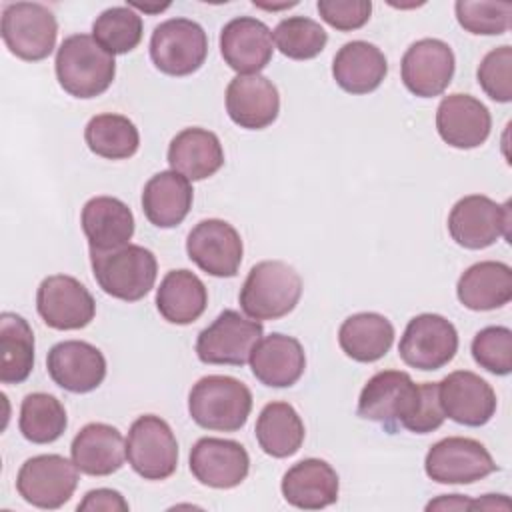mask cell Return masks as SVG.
<instances>
[{
	"label": "cell",
	"instance_id": "cell-1",
	"mask_svg": "<svg viewBox=\"0 0 512 512\" xmlns=\"http://www.w3.org/2000/svg\"><path fill=\"white\" fill-rule=\"evenodd\" d=\"M422 398L424 384H416L408 372L382 370L364 384L358 398V416L382 424L390 434L400 426L412 432Z\"/></svg>",
	"mask_w": 512,
	"mask_h": 512
},
{
	"label": "cell",
	"instance_id": "cell-2",
	"mask_svg": "<svg viewBox=\"0 0 512 512\" xmlns=\"http://www.w3.org/2000/svg\"><path fill=\"white\" fill-rule=\"evenodd\" d=\"M54 68L62 90L82 100L104 94L116 76L114 56L90 34L64 38L56 52Z\"/></svg>",
	"mask_w": 512,
	"mask_h": 512
},
{
	"label": "cell",
	"instance_id": "cell-3",
	"mask_svg": "<svg viewBox=\"0 0 512 512\" xmlns=\"http://www.w3.org/2000/svg\"><path fill=\"white\" fill-rule=\"evenodd\" d=\"M250 410V388L232 376H204L188 394V412L192 420L206 430L236 432L246 424Z\"/></svg>",
	"mask_w": 512,
	"mask_h": 512
},
{
	"label": "cell",
	"instance_id": "cell-4",
	"mask_svg": "<svg viewBox=\"0 0 512 512\" xmlns=\"http://www.w3.org/2000/svg\"><path fill=\"white\" fill-rule=\"evenodd\" d=\"M300 296V274L282 260H264L250 268L238 300L248 318L278 320L296 308Z\"/></svg>",
	"mask_w": 512,
	"mask_h": 512
},
{
	"label": "cell",
	"instance_id": "cell-5",
	"mask_svg": "<svg viewBox=\"0 0 512 512\" xmlns=\"http://www.w3.org/2000/svg\"><path fill=\"white\" fill-rule=\"evenodd\" d=\"M92 274L102 292L124 302L144 298L156 282V256L138 244H126L108 252L90 250Z\"/></svg>",
	"mask_w": 512,
	"mask_h": 512
},
{
	"label": "cell",
	"instance_id": "cell-6",
	"mask_svg": "<svg viewBox=\"0 0 512 512\" xmlns=\"http://www.w3.org/2000/svg\"><path fill=\"white\" fill-rule=\"evenodd\" d=\"M6 48L20 60L38 62L52 54L58 22L52 10L38 2H10L2 10L0 24Z\"/></svg>",
	"mask_w": 512,
	"mask_h": 512
},
{
	"label": "cell",
	"instance_id": "cell-7",
	"mask_svg": "<svg viewBox=\"0 0 512 512\" xmlns=\"http://www.w3.org/2000/svg\"><path fill=\"white\" fill-rule=\"evenodd\" d=\"M126 458L144 480L170 478L178 466V442L168 422L156 414L138 416L128 430Z\"/></svg>",
	"mask_w": 512,
	"mask_h": 512
},
{
	"label": "cell",
	"instance_id": "cell-8",
	"mask_svg": "<svg viewBox=\"0 0 512 512\" xmlns=\"http://www.w3.org/2000/svg\"><path fill=\"white\" fill-rule=\"evenodd\" d=\"M208 54L204 28L190 18H170L160 22L150 36V58L168 76H188L196 72Z\"/></svg>",
	"mask_w": 512,
	"mask_h": 512
},
{
	"label": "cell",
	"instance_id": "cell-9",
	"mask_svg": "<svg viewBox=\"0 0 512 512\" xmlns=\"http://www.w3.org/2000/svg\"><path fill=\"white\" fill-rule=\"evenodd\" d=\"M452 240L468 250L492 246L498 238H510V202L498 204L484 194L460 198L448 214Z\"/></svg>",
	"mask_w": 512,
	"mask_h": 512
},
{
	"label": "cell",
	"instance_id": "cell-10",
	"mask_svg": "<svg viewBox=\"0 0 512 512\" xmlns=\"http://www.w3.org/2000/svg\"><path fill=\"white\" fill-rule=\"evenodd\" d=\"M78 486V468L60 454H38L28 458L16 476V490L24 502L56 510L64 506Z\"/></svg>",
	"mask_w": 512,
	"mask_h": 512
},
{
	"label": "cell",
	"instance_id": "cell-11",
	"mask_svg": "<svg viewBox=\"0 0 512 512\" xmlns=\"http://www.w3.org/2000/svg\"><path fill=\"white\" fill-rule=\"evenodd\" d=\"M264 328L258 320L246 318L236 310H224L196 338V356L204 364L244 366Z\"/></svg>",
	"mask_w": 512,
	"mask_h": 512
},
{
	"label": "cell",
	"instance_id": "cell-12",
	"mask_svg": "<svg viewBox=\"0 0 512 512\" xmlns=\"http://www.w3.org/2000/svg\"><path fill=\"white\" fill-rule=\"evenodd\" d=\"M424 470L438 484H472L496 472L498 466L482 442L448 436L430 446Z\"/></svg>",
	"mask_w": 512,
	"mask_h": 512
},
{
	"label": "cell",
	"instance_id": "cell-13",
	"mask_svg": "<svg viewBox=\"0 0 512 512\" xmlns=\"http://www.w3.org/2000/svg\"><path fill=\"white\" fill-rule=\"evenodd\" d=\"M458 352V332L450 320L440 314L414 316L398 344L402 362L416 370H440Z\"/></svg>",
	"mask_w": 512,
	"mask_h": 512
},
{
	"label": "cell",
	"instance_id": "cell-14",
	"mask_svg": "<svg viewBox=\"0 0 512 512\" xmlns=\"http://www.w3.org/2000/svg\"><path fill=\"white\" fill-rule=\"evenodd\" d=\"M36 310L54 330H80L94 320L96 302L74 276L52 274L36 290Z\"/></svg>",
	"mask_w": 512,
	"mask_h": 512
},
{
	"label": "cell",
	"instance_id": "cell-15",
	"mask_svg": "<svg viewBox=\"0 0 512 512\" xmlns=\"http://www.w3.org/2000/svg\"><path fill=\"white\" fill-rule=\"evenodd\" d=\"M188 258L216 278L236 276L242 264V238L238 230L220 218L200 220L186 238Z\"/></svg>",
	"mask_w": 512,
	"mask_h": 512
},
{
	"label": "cell",
	"instance_id": "cell-16",
	"mask_svg": "<svg viewBox=\"0 0 512 512\" xmlns=\"http://www.w3.org/2000/svg\"><path fill=\"white\" fill-rule=\"evenodd\" d=\"M456 68L452 48L438 38H422L408 46L400 62L402 82L414 96H440L452 82Z\"/></svg>",
	"mask_w": 512,
	"mask_h": 512
},
{
	"label": "cell",
	"instance_id": "cell-17",
	"mask_svg": "<svg viewBox=\"0 0 512 512\" xmlns=\"http://www.w3.org/2000/svg\"><path fill=\"white\" fill-rule=\"evenodd\" d=\"M438 398L444 416L464 426H484L496 412L492 386L470 370H454L438 382Z\"/></svg>",
	"mask_w": 512,
	"mask_h": 512
},
{
	"label": "cell",
	"instance_id": "cell-18",
	"mask_svg": "<svg viewBox=\"0 0 512 512\" xmlns=\"http://www.w3.org/2000/svg\"><path fill=\"white\" fill-rule=\"evenodd\" d=\"M250 470V456L236 440L200 438L190 450L192 476L210 488L228 490L242 484Z\"/></svg>",
	"mask_w": 512,
	"mask_h": 512
},
{
	"label": "cell",
	"instance_id": "cell-19",
	"mask_svg": "<svg viewBox=\"0 0 512 512\" xmlns=\"http://www.w3.org/2000/svg\"><path fill=\"white\" fill-rule=\"evenodd\" d=\"M46 368L56 386L86 394L96 390L106 378L104 354L84 340H64L50 348Z\"/></svg>",
	"mask_w": 512,
	"mask_h": 512
},
{
	"label": "cell",
	"instance_id": "cell-20",
	"mask_svg": "<svg viewBox=\"0 0 512 512\" xmlns=\"http://www.w3.org/2000/svg\"><path fill=\"white\" fill-rule=\"evenodd\" d=\"M492 128L490 110L470 94H448L436 108V130L440 138L460 150L482 146Z\"/></svg>",
	"mask_w": 512,
	"mask_h": 512
},
{
	"label": "cell",
	"instance_id": "cell-21",
	"mask_svg": "<svg viewBox=\"0 0 512 512\" xmlns=\"http://www.w3.org/2000/svg\"><path fill=\"white\" fill-rule=\"evenodd\" d=\"M220 52L224 62L238 74H258L272 60V32L258 18H232L220 30Z\"/></svg>",
	"mask_w": 512,
	"mask_h": 512
},
{
	"label": "cell",
	"instance_id": "cell-22",
	"mask_svg": "<svg viewBox=\"0 0 512 512\" xmlns=\"http://www.w3.org/2000/svg\"><path fill=\"white\" fill-rule=\"evenodd\" d=\"M226 112L240 128L262 130L278 118V88L262 74H238L226 88Z\"/></svg>",
	"mask_w": 512,
	"mask_h": 512
},
{
	"label": "cell",
	"instance_id": "cell-23",
	"mask_svg": "<svg viewBox=\"0 0 512 512\" xmlns=\"http://www.w3.org/2000/svg\"><path fill=\"white\" fill-rule=\"evenodd\" d=\"M248 362L254 378L270 388H288L296 384L306 368L302 344L294 336L280 332L260 338Z\"/></svg>",
	"mask_w": 512,
	"mask_h": 512
},
{
	"label": "cell",
	"instance_id": "cell-24",
	"mask_svg": "<svg viewBox=\"0 0 512 512\" xmlns=\"http://www.w3.org/2000/svg\"><path fill=\"white\" fill-rule=\"evenodd\" d=\"M284 500L300 510H320L338 500L336 470L320 458H304L286 470L280 484Z\"/></svg>",
	"mask_w": 512,
	"mask_h": 512
},
{
	"label": "cell",
	"instance_id": "cell-25",
	"mask_svg": "<svg viewBox=\"0 0 512 512\" xmlns=\"http://www.w3.org/2000/svg\"><path fill=\"white\" fill-rule=\"evenodd\" d=\"M82 232L90 250L108 252L130 244L134 234L132 210L114 196L90 198L80 214Z\"/></svg>",
	"mask_w": 512,
	"mask_h": 512
},
{
	"label": "cell",
	"instance_id": "cell-26",
	"mask_svg": "<svg viewBox=\"0 0 512 512\" xmlns=\"http://www.w3.org/2000/svg\"><path fill=\"white\" fill-rule=\"evenodd\" d=\"M70 454L82 474L108 476L122 468L126 442L118 428L104 422H90L74 436Z\"/></svg>",
	"mask_w": 512,
	"mask_h": 512
},
{
	"label": "cell",
	"instance_id": "cell-27",
	"mask_svg": "<svg viewBox=\"0 0 512 512\" xmlns=\"http://www.w3.org/2000/svg\"><path fill=\"white\" fill-rule=\"evenodd\" d=\"M456 296L474 312L502 308L512 300V268L496 260L476 262L458 278Z\"/></svg>",
	"mask_w": 512,
	"mask_h": 512
},
{
	"label": "cell",
	"instance_id": "cell-28",
	"mask_svg": "<svg viewBox=\"0 0 512 512\" xmlns=\"http://www.w3.org/2000/svg\"><path fill=\"white\" fill-rule=\"evenodd\" d=\"M168 164L188 180H204L224 166L220 138L206 128H184L168 146Z\"/></svg>",
	"mask_w": 512,
	"mask_h": 512
},
{
	"label": "cell",
	"instance_id": "cell-29",
	"mask_svg": "<svg viewBox=\"0 0 512 512\" xmlns=\"http://www.w3.org/2000/svg\"><path fill=\"white\" fill-rule=\"evenodd\" d=\"M388 74L384 52L364 40L346 42L332 60L336 84L350 94H368L376 90Z\"/></svg>",
	"mask_w": 512,
	"mask_h": 512
},
{
	"label": "cell",
	"instance_id": "cell-30",
	"mask_svg": "<svg viewBox=\"0 0 512 512\" xmlns=\"http://www.w3.org/2000/svg\"><path fill=\"white\" fill-rule=\"evenodd\" d=\"M194 200L190 180L174 170L154 174L142 190V210L156 228H174L188 216Z\"/></svg>",
	"mask_w": 512,
	"mask_h": 512
},
{
	"label": "cell",
	"instance_id": "cell-31",
	"mask_svg": "<svg viewBox=\"0 0 512 512\" xmlns=\"http://www.w3.org/2000/svg\"><path fill=\"white\" fill-rule=\"evenodd\" d=\"M206 306L208 292L204 282L186 268L170 270L156 290V308L170 324H192L204 314Z\"/></svg>",
	"mask_w": 512,
	"mask_h": 512
},
{
	"label": "cell",
	"instance_id": "cell-32",
	"mask_svg": "<svg viewBox=\"0 0 512 512\" xmlns=\"http://www.w3.org/2000/svg\"><path fill=\"white\" fill-rule=\"evenodd\" d=\"M394 342L392 322L378 312H358L348 316L338 330L342 352L356 362H376L388 354Z\"/></svg>",
	"mask_w": 512,
	"mask_h": 512
},
{
	"label": "cell",
	"instance_id": "cell-33",
	"mask_svg": "<svg viewBox=\"0 0 512 512\" xmlns=\"http://www.w3.org/2000/svg\"><path fill=\"white\" fill-rule=\"evenodd\" d=\"M258 446L272 458L296 454L304 442V422L288 402H270L262 408L256 428Z\"/></svg>",
	"mask_w": 512,
	"mask_h": 512
},
{
	"label": "cell",
	"instance_id": "cell-34",
	"mask_svg": "<svg viewBox=\"0 0 512 512\" xmlns=\"http://www.w3.org/2000/svg\"><path fill=\"white\" fill-rule=\"evenodd\" d=\"M0 382L20 384L34 368V332L14 312L0 314Z\"/></svg>",
	"mask_w": 512,
	"mask_h": 512
},
{
	"label": "cell",
	"instance_id": "cell-35",
	"mask_svg": "<svg viewBox=\"0 0 512 512\" xmlns=\"http://www.w3.org/2000/svg\"><path fill=\"white\" fill-rule=\"evenodd\" d=\"M84 140L92 154L106 160H126L136 154L140 134L136 124L122 114L92 116L84 128Z\"/></svg>",
	"mask_w": 512,
	"mask_h": 512
},
{
	"label": "cell",
	"instance_id": "cell-36",
	"mask_svg": "<svg viewBox=\"0 0 512 512\" xmlns=\"http://www.w3.org/2000/svg\"><path fill=\"white\" fill-rule=\"evenodd\" d=\"M68 418L64 404L46 392L26 394L20 404L18 428L32 444H50L66 430Z\"/></svg>",
	"mask_w": 512,
	"mask_h": 512
},
{
	"label": "cell",
	"instance_id": "cell-37",
	"mask_svg": "<svg viewBox=\"0 0 512 512\" xmlns=\"http://www.w3.org/2000/svg\"><path fill=\"white\" fill-rule=\"evenodd\" d=\"M142 30L140 14L128 4L106 8L92 24L94 40L112 56L132 52L142 40Z\"/></svg>",
	"mask_w": 512,
	"mask_h": 512
},
{
	"label": "cell",
	"instance_id": "cell-38",
	"mask_svg": "<svg viewBox=\"0 0 512 512\" xmlns=\"http://www.w3.org/2000/svg\"><path fill=\"white\" fill-rule=\"evenodd\" d=\"M272 40L284 56L292 60H310L324 50L328 34L308 16H290L276 24Z\"/></svg>",
	"mask_w": 512,
	"mask_h": 512
},
{
	"label": "cell",
	"instance_id": "cell-39",
	"mask_svg": "<svg viewBox=\"0 0 512 512\" xmlns=\"http://www.w3.org/2000/svg\"><path fill=\"white\" fill-rule=\"evenodd\" d=\"M458 24L470 34L498 36L510 28L512 4L488 0H458L454 4Z\"/></svg>",
	"mask_w": 512,
	"mask_h": 512
},
{
	"label": "cell",
	"instance_id": "cell-40",
	"mask_svg": "<svg viewBox=\"0 0 512 512\" xmlns=\"http://www.w3.org/2000/svg\"><path fill=\"white\" fill-rule=\"evenodd\" d=\"M474 362L496 374L506 376L512 372V330L506 326H486L476 332L472 340Z\"/></svg>",
	"mask_w": 512,
	"mask_h": 512
},
{
	"label": "cell",
	"instance_id": "cell-41",
	"mask_svg": "<svg viewBox=\"0 0 512 512\" xmlns=\"http://www.w3.org/2000/svg\"><path fill=\"white\" fill-rule=\"evenodd\" d=\"M478 84L494 102L512 100V48L508 44L490 50L478 66Z\"/></svg>",
	"mask_w": 512,
	"mask_h": 512
},
{
	"label": "cell",
	"instance_id": "cell-42",
	"mask_svg": "<svg viewBox=\"0 0 512 512\" xmlns=\"http://www.w3.org/2000/svg\"><path fill=\"white\" fill-rule=\"evenodd\" d=\"M322 20L340 32L362 28L372 14L370 0H318Z\"/></svg>",
	"mask_w": 512,
	"mask_h": 512
},
{
	"label": "cell",
	"instance_id": "cell-43",
	"mask_svg": "<svg viewBox=\"0 0 512 512\" xmlns=\"http://www.w3.org/2000/svg\"><path fill=\"white\" fill-rule=\"evenodd\" d=\"M128 502L124 500V496L118 492V490H112V488H96V490H90L86 492L84 500L78 504V510L80 512H98V510H104V512H128Z\"/></svg>",
	"mask_w": 512,
	"mask_h": 512
},
{
	"label": "cell",
	"instance_id": "cell-44",
	"mask_svg": "<svg viewBox=\"0 0 512 512\" xmlns=\"http://www.w3.org/2000/svg\"><path fill=\"white\" fill-rule=\"evenodd\" d=\"M472 508V500L462 494H446L426 504V510H468Z\"/></svg>",
	"mask_w": 512,
	"mask_h": 512
},
{
	"label": "cell",
	"instance_id": "cell-45",
	"mask_svg": "<svg viewBox=\"0 0 512 512\" xmlns=\"http://www.w3.org/2000/svg\"><path fill=\"white\" fill-rule=\"evenodd\" d=\"M472 508H486V510L504 508V510H508L510 502L504 494H486L482 500H472Z\"/></svg>",
	"mask_w": 512,
	"mask_h": 512
}]
</instances>
